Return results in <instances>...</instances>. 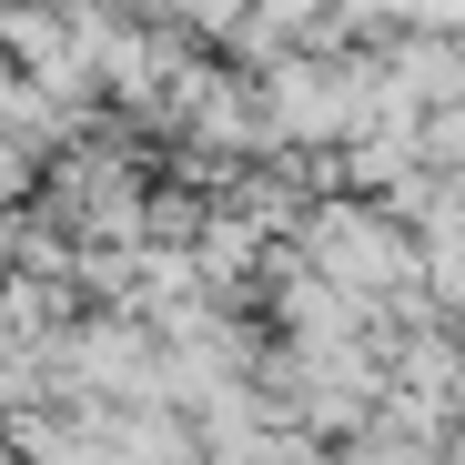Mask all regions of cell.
<instances>
[{"mask_svg":"<svg viewBox=\"0 0 465 465\" xmlns=\"http://www.w3.org/2000/svg\"><path fill=\"white\" fill-rule=\"evenodd\" d=\"M314 243H324V273L354 283V293L405 283V243H395L384 223H364V213H324V223H314Z\"/></svg>","mask_w":465,"mask_h":465,"instance_id":"obj_1","label":"cell"},{"mask_svg":"<svg viewBox=\"0 0 465 465\" xmlns=\"http://www.w3.org/2000/svg\"><path fill=\"white\" fill-rule=\"evenodd\" d=\"M435 283L465 303V232H445V243H435Z\"/></svg>","mask_w":465,"mask_h":465,"instance_id":"obj_2","label":"cell"}]
</instances>
